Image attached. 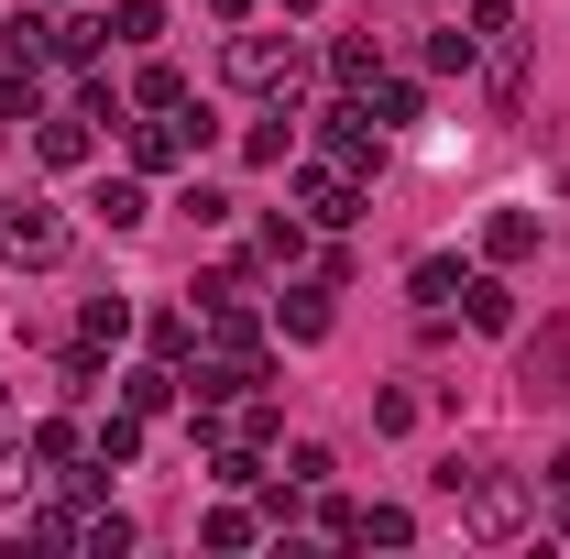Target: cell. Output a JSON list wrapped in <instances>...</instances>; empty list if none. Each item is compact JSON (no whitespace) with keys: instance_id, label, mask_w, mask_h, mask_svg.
<instances>
[{"instance_id":"cell-12","label":"cell","mask_w":570,"mask_h":559,"mask_svg":"<svg viewBox=\"0 0 570 559\" xmlns=\"http://www.w3.org/2000/svg\"><path fill=\"white\" fill-rule=\"evenodd\" d=\"M99 45H110V22H99V11H67V22L45 33V56H56V67H88Z\"/></svg>"},{"instance_id":"cell-8","label":"cell","mask_w":570,"mask_h":559,"mask_svg":"<svg viewBox=\"0 0 570 559\" xmlns=\"http://www.w3.org/2000/svg\"><path fill=\"white\" fill-rule=\"evenodd\" d=\"M538 242H549V219H538V209H494V219H483V253H494V264H527Z\"/></svg>"},{"instance_id":"cell-5","label":"cell","mask_w":570,"mask_h":559,"mask_svg":"<svg viewBox=\"0 0 570 559\" xmlns=\"http://www.w3.org/2000/svg\"><path fill=\"white\" fill-rule=\"evenodd\" d=\"M318 154H341V165H384V121L362 110V99H341V110H318Z\"/></svg>"},{"instance_id":"cell-6","label":"cell","mask_w":570,"mask_h":559,"mask_svg":"<svg viewBox=\"0 0 570 559\" xmlns=\"http://www.w3.org/2000/svg\"><path fill=\"white\" fill-rule=\"evenodd\" d=\"M515 384H527L538 406H560V395H570V318H560V330H538V341H527V362H515Z\"/></svg>"},{"instance_id":"cell-1","label":"cell","mask_w":570,"mask_h":559,"mask_svg":"<svg viewBox=\"0 0 570 559\" xmlns=\"http://www.w3.org/2000/svg\"><path fill=\"white\" fill-rule=\"evenodd\" d=\"M439 493L461 504V538H483V549H504V538L538 527V483L527 472H494V461H472L461 483H439Z\"/></svg>"},{"instance_id":"cell-23","label":"cell","mask_w":570,"mask_h":559,"mask_svg":"<svg viewBox=\"0 0 570 559\" xmlns=\"http://www.w3.org/2000/svg\"><path fill=\"white\" fill-rule=\"evenodd\" d=\"M253 253H264V264H307V231H296V219H264Z\"/></svg>"},{"instance_id":"cell-18","label":"cell","mask_w":570,"mask_h":559,"mask_svg":"<svg viewBox=\"0 0 570 559\" xmlns=\"http://www.w3.org/2000/svg\"><path fill=\"white\" fill-rule=\"evenodd\" d=\"M461 307H472V330H515V285H504V275H472Z\"/></svg>"},{"instance_id":"cell-4","label":"cell","mask_w":570,"mask_h":559,"mask_svg":"<svg viewBox=\"0 0 570 559\" xmlns=\"http://www.w3.org/2000/svg\"><path fill=\"white\" fill-rule=\"evenodd\" d=\"M285 187H296V209L330 219V231H341V219H362V176L341 165V154H307V165H285Z\"/></svg>"},{"instance_id":"cell-25","label":"cell","mask_w":570,"mask_h":559,"mask_svg":"<svg viewBox=\"0 0 570 559\" xmlns=\"http://www.w3.org/2000/svg\"><path fill=\"white\" fill-rule=\"evenodd\" d=\"M77 549H99V559H121V549H132V527H121V516H77Z\"/></svg>"},{"instance_id":"cell-13","label":"cell","mask_w":570,"mask_h":559,"mask_svg":"<svg viewBox=\"0 0 570 559\" xmlns=\"http://www.w3.org/2000/svg\"><path fill=\"white\" fill-rule=\"evenodd\" d=\"M33 154H45L56 176H67V165H88V110H56V121L33 133Z\"/></svg>"},{"instance_id":"cell-14","label":"cell","mask_w":570,"mask_h":559,"mask_svg":"<svg viewBox=\"0 0 570 559\" xmlns=\"http://www.w3.org/2000/svg\"><path fill=\"white\" fill-rule=\"evenodd\" d=\"M406 285H417V307L439 318V307H450V296H461L472 275H461V253H417V275H406Z\"/></svg>"},{"instance_id":"cell-31","label":"cell","mask_w":570,"mask_h":559,"mask_svg":"<svg viewBox=\"0 0 570 559\" xmlns=\"http://www.w3.org/2000/svg\"><path fill=\"white\" fill-rule=\"evenodd\" d=\"M549 527H560V538H570V483H560V516H549Z\"/></svg>"},{"instance_id":"cell-17","label":"cell","mask_w":570,"mask_h":559,"mask_svg":"<svg viewBox=\"0 0 570 559\" xmlns=\"http://www.w3.org/2000/svg\"><path fill=\"white\" fill-rule=\"evenodd\" d=\"M352 538H362V549H406L417 516H406V504H352Z\"/></svg>"},{"instance_id":"cell-27","label":"cell","mask_w":570,"mask_h":559,"mask_svg":"<svg viewBox=\"0 0 570 559\" xmlns=\"http://www.w3.org/2000/svg\"><path fill=\"white\" fill-rule=\"evenodd\" d=\"M33 461H88V439H77L67 418H45V428H33Z\"/></svg>"},{"instance_id":"cell-19","label":"cell","mask_w":570,"mask_h":559,"mask_svg":"<svg viewBox=\"0 0 570 559\" xmlns=\"http://www.w3.org/2000/svg\"><path fill=\"white\" fill-rule=\"evenodd\" d=\"M99 22H110V45H154L165 33V0H110Z\"/></svg>"},{"instance_id":"cell-21","label":"cell","mask_w":570,"mask_h":559,"mask_svg":"<svg viewBox=\"0 0 570 559\" xmlns=\"http://www.w3.org/2000/svg\"><path fill=\"white\" fill-rule=\"evenodd\" d=\"M330 77H341V88L362 99V88H373L384 67H373V45H362V33H341V45H330Z\"/></svg>"},{"instance_id":"cell-29","label":"cell","mask_w":570,"mask_h":559,"mask_svg":"<svg viewBox=\"0 0 570 559\" xmlns=\"http://www.w3.org/2000/svg\"><path fill=\"white\" fill-rule=\"evenodd\" d=\"M176 209L198 219V231H230V198H219V187H187V198H176Z\"/></svg>"},{"instance_id":"cell-11","label":"cell","mask_w":570,"mask_h":559,"mask_svg":"<svg viewBox=\"0 0 570 559\" xmlns=\"http://www.w3.org/2000/svg\"><path fill=\"white\" fill-rule=\"evenodd\" d=\"M176 395H187V373H176V362H142V373H121V406H132V418H165Z\"/></svg>"},{"instance_id":"cell-26","label":"cell","mask_w":570,"mask_h":559,"mask_svg":"<svg viewBox=\"0 0 570 559\" xmlns=\"http://www.w3.org/2000/svg\"><path fill=\"white\" fill-rule=\"evenodd\" d=\"M0 121H33V56H22V67H0Z\"/></svg>"},{"instance_id":"cell-9","label":"cell","mask_w":570,"mask_h":559,"mask_svg":"<svg viewBox=\"0 0 570 559\" xmlns=\"http://www.w3.org/2000/svg\"><path fill=\"white\" fill-rule=\"evenodd\" d=\"M88 219H99V231H142V219H154V198H142V176H99V198H88Z\"/></svg>"},{"instance_id":"cell-15","label":"cell","mask_w":570,"mask_h":559,"mask_svg":"<svg viewBox=\"0 0 570 559\" xmlns=\"http://www.w3.org/2000/svg\"><path fill=\"white\" fill-rule=\"evenodd\" d=\"M275 330L285 341H330V285H296V296L275 307Z\"/></svg>"},{"instance_id":"cell-22","label":"cell","mask_w":570,"mask_h":559,"mask_svg":"<svg viewBox=\"0 0 570 559\" xmlns=\"http://www.w3.org/2000/svg\"><path fill=\"white\" fill-rule=\"evenodd\" d=\"M88 450H99V461L121 472V461H132V450H142V418H132V406H121V418H99V439H88Z\"/></svg>"},{"instance_id":"cell-28","label":"cell","mask_w":570,"mask_h":559,"mask_svg":"<svg viewBox=\"0 0 570 559\" xmlns=\"http://www.w3.org/2000/svg\"><path fill=\"white\" fill-rule=\"evenodd\" d=\"M242 154H253V165H285V99H275V121H253V133H242Z\"/></svg>"},{"instance_id":"cell-10","label":"cell","mask_w":570,"mask_h":559,"mask_svg":"<svg viewBox=\"0 0 570 559\" xmlns=\"http://www.w3.org/2000/svg\"><path fill=\"white\" fill-rule=\"evenodd\" d=\"M362 110H373L384 133H406V121H428V88H417V77H373V88H362Z\"/></svg>"},{"instance_id":"cell-32","label":"cell","mask_w":570,"mask_h":559,"mask_svg":"<svg viewBox=\"0 0 570 559\" xmlns=\"http://www.w3.org/2000/svg\"><path fill=\"white\" fill-rule=\"evenodd\" d=\"M275 11H318V0H275Z\"/></svg>"},{"instance_id":"cell-3","label":"cell","mask_w":570,"mask_h":559,"mask_svg":"<svg viewBox=\"0 0 570 559\" xmlns=\"http://www.w3.org/2000/svg\"><path fill=\"white\" fill-rule=\"evenodd\" d=\"M0 264H22V275L67 264V219L45 209V198H0Z\"/></svg>"},{"instance_id":"cell-2","label":"cell","mask_w":570,"mask_h":559,"mask_svg":"<svg viewBox=\"0 0 570 559\" xmlns=\"http://www.w3.org/2000/svg\"><path fill=\"white\" fill-rule=\"evenodd\" d=\"M219 77H230V88H264V99H296V88H307V56H296L285 33H230Z\"/></svg>"},{"instance_id":"cell-30","label":"cell","mask_w":570,"mask_h":559,"mask_svg":"<svg viewBox=\"0 0 570 559\" xmlns=\"http://www.w3.org/2000/svg\"><path fill=\"white\" fill-rule=\"evenodd\" d=\"M209 11H219V22H242V11H253V0H209Z\"/></svg>"},{"instance_id":"cell-16","label":"cell","mask_w":570,"mask_h":559,"mask_svg":"<svg viewBox=\"0 0 570 559\" xmlns=\"http://www.w3.org/2000/svg\"><path fill=\"white\" fill-rule=\"evenodd\" d=\"M77 341H88V351H121V341H132V296H88Z\"/></svg>"},{"instance_id":"cell-7","label":"cell","mask_w":570,"mask_h":559,"mask_svg":"<svg viewBox=\"0 0 570 559\" xmlns=\"http://www.w3.org/2000/svg\"><path fill=\"white\" fill-rule=\"evenodd\" d=\"M198 143H187V110H165V121H132V176H176Z\"/></svg>"},{"instance_id":"cell-20","label":"cell","mask_w":570,"mask_h":559,"mask_svg":"<svg viewBox=\"0 0 570 559\" xmlns=\"http://www.w3.org/2000/svg\"><path fill=\"white\" fill-rule=\"evenodd\" d=\"M428 67H439V77H472V67H483V33H472V22H461V33H428Z\"/></svg>"},{"instance_id":"cell-24","label":"cell","mask_w":570,"mask_h":559,"mask_svg":"<svg viewBox=\"0 0 570 559\" xmlns=\"http://www.w3.org/2000/svg\"><path fill=\"white\" fill-rule=\"evenodd\" d=\"M132 99H142V110H187V77H176V67H142Z\"/></svg>"}]
</instances>
